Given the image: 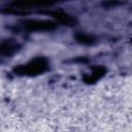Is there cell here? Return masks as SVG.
Wrapping results in <instances>:
<instances>
[{"mask_svg": "<svg viewBox=\"0 0 132 132\" xmlns=\"http://www.w3.org/2000/svg\"><path fill=\"white\" fill-rule=\"evenodd\" d=\"M123 1H120V0H107V1H104L102 3V5L104 7H111V6H116V5H120L122 4Z\"/></svg>", "mask_w": 132, "mask_h": 132, "instance_id": "ba28073f", "label": "cell"}, {"mask_svg": "<svg viewBox=\"0 0 132 132\" xmlns=\"http://www.w3.org/2000/svg\"><path fill=\"white\" fill-rule=\"evenodd\" d=\"M106 72V69L102 66H96L92 69L91 73L89 74H85L82 76V79L87 84H94L95 81H97L98 79H100Z\"/></svg>", "mask_w": 132, "mask_h": 132, "instance_id": "277c9868", "label": "cell"}, {"mask_svg": "<svg viewBox=\"0 0 132 132\" xmlns=\"http://www.w3.org/2000/svg\"><path fill=\"white\" fill-rule=\"evenodd\" d=\"M24 27L30 31H48L57 28V24L52 21L41 20H26L22 22Z\"/></svg>", "mask_w": 132, "mask_h": 132, "instance_id": "7a4b0ae2", "label": "cell"}, {"mask_svg": "<svg viewBox=\"0 0 132 132\" xmlns=\"http://www.w3.org/2000/svg\"><path fill=\"white\" fill-rule=\"evenodd\" d=\"M75 39L82 43V44H93L96 41V37L93 35H89V34H85V33H79L75 36Z\"/></svg>", "mask_w": 132, "mask_h": 132, "instance_id": "52a82bcc", "label": "cell"}, {"mask_svg": "<svg viewBox=\"0 0 132 132\" xmlns=\"http://www.w3.org/2000/svg\"><path fill=\"white\" fill-rule=\"evenodd\" d=\"M21 48V45L13 40H4L0 45V53L3 56H11Z\"/></svg>", "mask_w": 132, "mask_h": 132, "instance_id": "5b68a950", "label": "cell"}, {"mask_svg": "<svg viewBox=\"0 0 132 132\" xmlns=\"http://www.w3.org/2000/svg\"><path fill=\"white\" fill-rule=\"evenodd\" d=\"M48 68H50L48 61L43 57H37L34 60L28 62L27 64L15 66L12 71L18 75L35 76L45 72L46 70H48Z\"/></svg>", "mask_w": 132, "mask_h": 132, "instance_id": "6da1fadb", "label": "cell"}, {"mask_svg": "<svg viewBox=\"0 0 132 132\" xmlns=\"http://www.w3.org/2000/svg\"><path fill=\"white\" fill-rule=\"evenodd\" d=\"M60 1H64V0H15L13 1V5L23 8V7H30L35 5H48Z\"/></svg>", "mask_w": 132, "mask_h": 132, "instance_id": "3957f363", "label": "cell"}, {"mask_svg": "<svg viewBox=\"0 0 132 132\" xmlns=\"http://www.w3.org/2000/svg\"><path fill=\"white\" fill-rule=\"evenodd\" d=\"M51 14L55 19H57L59 22L64 23V24H67L69 26H71V25H73V24L76 23L75 18H73L72 15H70L68 13H65L63 11H55V12H51Z\"/></svg>", "mask_w": 132, "mask_h": 132, "instance_id": "8992f818", "label": "cell"}]
</instances>
